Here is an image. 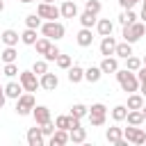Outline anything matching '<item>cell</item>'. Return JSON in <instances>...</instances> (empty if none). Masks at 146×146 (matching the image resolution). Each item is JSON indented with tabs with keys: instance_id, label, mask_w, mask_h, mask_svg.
I'll return each mask as SVG.
<instances>
[{
	"instance_id": "f5cc1de1",
	"label": "cell",
	"mask_w": 146,
	"mask_h": 146,
	"mask_svg": "<svg viewBox=\"0 0 146 146\" xmlns=\"http://www.w3.org/2000/svg\"><path fill=\"white\" fill-rule=\"evenodd\" d=\"M41 2H55V0H41Z\"/></svg>"
},
{
	"instance_id": "ab89813d",
	"label": "cell",
	"mask_w": 146,
	"mask_h": 146,
	"mask_svg": "<svg viewBox=\"0 0 146 146\" xmlns=\"http://www.w3.org/2000/svg\"><path fill=\"white\" fill-rule=\"evenodd\" d=\"M59 55H62V52H59V48H57V46H50V50L43 55V59H46V62H57V57H59Z\"/></svg>"
},
{
	"instance_id": "7c38bea8",
	"label": "cell",
	"mask_w": 146,
	"mask_h": 146,
	"mask_svg": "<svg viewBox=\"0 0 146 146\" xmlns=\"http://www.w3.org/2000/svg\"><path fill=\"white\" fill-rule=\"evenodd\" d=\"M71 141V137H68V130H62V128H57L52 135H50V146H64V144H68Z\"/></svg>"
},
{
	"instance_id": "f546056e",
	"label": "cell",
	"mask_w": 146,
	"mask_h": 146,
	"mask_svg": "<svg viewBox=\"0 0 146 146\" xmlns=\"http://www.w3.org/2000/svg\"><path fill=\"white\" fill-rule=\"evenodd\" d=\"M71 116H75V119H84V116H89V107L82 105V103H75V105L71 107Z\"/></svg>"
},
{
	"instance_id": "cb8c5ba5",
	"label": "cell",
	"mask_w": 146,
	"mask_h": 146,
	"mask_svg": "<svg viewBox=\"0 0 146 146\" xmlns=\"http://www.w3.org/2000/svg\"><path fill=\"white\" fill-rule=\"evenodd\" d=\"M96 16H98V14H94V11H87V9H84V11L80 14V23H82V27H94V25L98 23V18H96Z\"/></svg>"
},
{
	"instance_id": "db71d44e",
	"label": "cell",
	"mask_w": 146,
	"mask_h": 146,
	"mask_svg": "<svg viewBox=\"0 0 146 146\" xmlns=\"http://www.w3.org/2000/svg\"><path fill=\"white\" fill-rule=\"evenodd\" d=\"M144 9H146V0H144Z\"/></svg>"
},
{
	"instance_id": "2e32d148",
	"label": "cell",
	"mask_w": 146,
	"mask_h": 146,
	"mask_svg": "<svg viewBox=\"0 0 146 146\" xmlns=\"http://www.w3.org/2000/svg\"><path fill=\"white\" fill-rule=\"evenodd\" d=\"M43 132H41V128H30L27 130V144L30 146H43Z\"/></svg>"
},
{
	"instance_id": "7a4b0ae2",
	"label": "cell",
	"mask_w": 146,
	"mask_h": 146,
	"mask_svg": "<svg viewBox=\"0 0 146 146\" xmlns=\"http://www.w3.org/2000/svg\"><path fill=\"white\" fill-rule=\"evenodd\" d=\"M144 32H146V23L141 21V23H132V25H123V41H128V43H135V41H139L141 36H144Z\"/></svg>"
},
{
	"instance_id": "d6986e66",
	"label": "cell",
	"mask_w": 146,
	"mask_h": 146,
	"mask_svg": "<svg viewBox=\"0 0 146 146\" xmlns=\"http://www.w3.org/2000/svg\"><path fill=\"white\" fill-rule=\"evenodd\" d=\"M125 121H128V125H141V123L146 121V116H144V112H141V110H128Z\"/></svg>"
},
{
	"instance_id": "83f0119b",
	"label": "cell",
	"mask_w": 146,
	"mask_h": 146,
	"mask_svg": "<svg viewBox=\"0 0 146 146\" xmlns=\"http://www.w3.org/2000/svg\"><path fill=\"white\" fill-rule=\"evenodd\" d=\"M36 39H39V36H36V30H32V27H27V30L21 34V41H23L25 46H34Z\"/></svg>"
},
{
	"instance_id": "4dcf8cb0",
	"label": "cell",
	"mask_w": 146,
	"mask_h": 146,
	"mask_svg": "<svg viewBox=\"0 0 146 146\" xmlns=\"http://www.w3.org/2000/svg\"><path fill=\"white\" fill-rule=\"evenodd\" d=\"M34 46H36V52H39V55H46V52L50 50L52 41H50L48 36H43V39H36V43H34Z\"/></svg>"
},
{
	"instance_id": "11a10c76",
	"label": "cell",
	"mask_w": 146,
	"mask_h": 146,
	"mask_svg": "<svg viewBox=\"0 0 146 146\" xmlns=\"http://www.w3.org/2000/svg\"><path fill=\"white\" fill-rule=\"evenodd\" d=\"M137 2H139V0H137Z\"/></svg>"
},
{
	"instance_id": "4fadbf2b",
	"label": "cell",
	"mask_w": 146,
	"mask_h": 146,
	"mask_svg": "<svg viewBox=\"0 0 146 146\" xmlns=\"http://www.w3.org/2000/svg\"><path fill=\"white\" fill-rule=\"evenodd\" d=\"M114 50H116L114 36H112V34H110V36H103V41H100V55H103V57H110V55H114Z\"/></svg>"
},
{
	"instance_id": "b9f144b4",
	"label": "cell",
	"mask_w": 146,
	"mask_h": 146,
	"mask_svg": "<svg viewBox=\"0 0 146 146\" xmlns=\"http://www.w3.org/2000/svg\"><path fill=\"white\" fill-rule=\"evenodd\" d=\"M39 128H41V132H43V137H48V139H50V135H52V132L57 130V125H55L52 121H48V123H43V125H39Z\"/></svg>"
},
{
	"instance_id": "60d3db41",
	"label": "cell",
	"mask_w": 146,
	"mask_h": 146,
	"mask_svg": "<svg viewBox=\"0 0 146 146\" xmlns=\"http://www.w3.org/2000/svg\"><path fill=\"white\" fill-rule=\"evenodd\" d=\"M57 66L68 71V68L73 66V62H71V57H68V55H59V57H57Z\"/></svg>"
},
{
	"instance_id": "e0dca14e",
	"label": "cell",
	"mask_w": 146,
	"mask_h": 146,
	"mask_svg": "<svg viewBox=\"0 0 146 146\" xmlns=\"http://www.w3.org/2000/svg\"><path fill=\"white\" fill-rule=\"evenodd\" d=\"M100 71L103 73H116L119 71V62H116V57H103V62H100Z\"/></svg>"
},
{
	"instance_id": "1f68e13d",
	"label": "cell",
	"mask_w": 146,
	"mask_h": 146,
	"mask_svg": "<svg viewBox=\"0 0 146 146\" xmlns=\"http://www.w3.org/2000/svg\"><path fill=\"white\" fill-rule=\"evenodd\" d=\"M135 18H137V14H135L132 9H125V11L119 16V23H121V25H132V23H135Z\"/></svg>"
},
{
	"instance_id": "5bb4252c",
	"label": "cell",
	"mask_w": 146,
	"mask_h": 146,
	"mask_svg": "<svg viewBox=\"0 0 146 146\" xmlns=\"http://www.w3.org/2000/svg\"><path fill=\"white\" fill-rule=\"evenodd\" d=\"M75 41H78V46H82V48H89V46L94 43V36H91V27H82V30L78 32Z\"/></svg>"
},
{
	"instance_id": "4316f807",
	"label": "cell",
	"mask_w": 146,
	"mask_h": 146,
	"mask_svg": "<svg viewBox=\"0 0 146 146\" xmlns=\"http://www.w3.org/2000/svg\"><path fill=\"white\" fill-rule=\"evenodd\" d=\"M125 107H128V110H141V107H144V96H141V94H130Z\"/></svg>"
},
{
	"instance_id": "f35d334b",
	"label": "cell",
	"mask_w": 146,
	"mask_h": 146,
	"mask_svg": "<svg viewBox=\"0 0 146 146\" xmlns=\"http://www.w3.org/2000/svg\"><path fill=\"white\" fill-rule=\"evenodd\" d=\"M84 9H87V11H94V14H100L103 5H100V0H87V2H84Z\"/></svg>"
},
{
	"instance_id": "9a60e30c",
	"label": "cell",
	"mask_w": 146,
	"mask_h": 146,
	"mask_svg": "<svg viewBox=\"0 0 146 146\" xmlns=\"http://www.w3.org/2000/svg\"><path fill=\"white\" fill-rule=\"evenodd\" d=\"M23 91H25V89H23L21 82H9V84H5V96H7V98H14V100H16V98L23 96Z\"/></svg>"
},
{
	"instance_id": "d4e9b609",
	"label": "cell",
	"mask_w": 146,
	"mask_h": 146,
	"mask_svg": "<svg viewBox=\"0 0 146 146\" xmlns=\"http://www.w3.org/2000/svg\"><path fill=\"white\" fill-rule=\"evenodd\" d=\"M100 78H103L100 66H89V68L84 71V80H87V82H91V84H94V82H98Z\"/></svg>"
},
{
	"instance_id": "5b68a950",
	"label": "cell",
	"mask_w": 146,
	"mask_h": 146,
	"mask_svg": "<svg viewBox=\"0 0 146 146\" xmlns=\"http://www.w3.org/2000/svg\"><path fill=\"white\" fill-rule=\"evenodd\" d=\"M105 114H107V107H105L103 103H94V105L89 107V123H91L94 128H100V125L105 123Z\"/></svg>"
},
{
	"instance_id": "6da1fadb",
	"label": "cell",
	"mask_w": 146,
	"mask_h": 146,
	"mask_svg": "<svg viewBox=\"0 0 146 146\" xmlns=\"http://www.w3.org/2000/svg\"><path fill=\"white\" fill-rule=\"evenodd\" d=\"M116 80H119V84H121V89H123L125 94L139 91V78H137L135 71H130V68H119V71H116Z\"/></svg>"
},
{
	"instance_id": "f907efd6",
	"label": "cell",
	"mask_w": 146,
	"mask_h": 146,
	"mask_svg": "<svg viewBox=\"0 0 146 146\" xmlns=\"http://www.w3.org/2000/svg\"><path fill=\"white\" fill-rule=\"evenodd\" d=\"M141 112H144V116H146V105H144V107H141Z\"/></svg>"
},
{
	"instance_id": "74e56055",
	"label": "cell",
	"mask_w": 146,
	"mask_h": 146,
	"mask_svg": "<svg viewBox=\"0 0 146 146\" xmlns=\"http://www.w3.org/2000/svg\"><path fill=\"white\" fill-rule=\"evenodd\" d=\"M137 78H139V91H141V96L146 98V66H141V68L137 71Z\"/></svg>"
},
{
	"instance_id": "603a6c76",
	"label": "cell",
	"mask_w": 146,
	"mask_h": 146,
	"mask_svg": "<svg viewBox=\"0 0 146 146\" xmlns=\"http://www.w3.org/2000/svg\"><path fill=\"white\" fill-rule=\"evenodd\" d=\"M68 137H71V141H73V144H82V141L87 139V130H84L82 125L71 128V130H68Z\"/></svg>"
},
{
	"instance_id": "d6a6232c",
	"label": "cell",
	"mask_w": 146,
	"mask_h": 146,
	"mask_svg": "<svg viewBox=\"0 0 146 146\" xmlns=\"http://www.w3.org/2000/svg\"><path fill=\"white\" fill-rule=\"evenodd\" d=\"M141 66H144V62H141L139 57H135V55L125 57V68H130V71H139Z\"/></svg>"
},
{
	"instance_id": "7dc6e473",
	"label": "cell",
	"mask_w": 146,
	"mask_h": 146,
	"mask_svg": "<svg viewBox=\"0 0 146 146\" xmlns=\"http://www.w3.org/2000/svg\"><path fill=\"white\" fill-rule=\"evenodd\" d=\"M2 9H5V2H2V0H0V11H2Z\"/></svg>"
},
{
	"instance_id": "bcb514c9",
	"label": "cell",
	"mask_w": 146,
	"mask_h": 146,
	"mask_svg": "<svg viewBox=\"0 0 146 146\" xmlns=\"http://www.w3.org/2000/svg\"><path fill=\"white\" fill-rule=\"evenodd\" d=\"M141 21L146 23V9H141Z\"/></svg>"
},
{
	"instance_id": "3957f363",
	"label": "cell",
	"mask_w": 146,
	"mask_h": 146,
	"mask_svg": "<svg viewBox=\"0 0 146 146\" xmlns=\"http://www.w3.org/2000/svg\"><path fill=\"white\" fill-rule=\"evenodd\" d=\"M41 32H43V36H48L50 41H59V39H64V25L59 23V21H46L43 25H41Z\"/></svg>"
},
{
	"instance_id": "d590c367",
	"label": "cell",
	"mask_w": 146,
	"mask_h": 146,
	"mask_svg": "<svg viewBox=\"0 0 146 146\" xmlns=\"http://www.w3.org/2000/svg\"><path fill=\"white\" fill-rule=\"evenodd\" d=\"M32 71H34L36 75H43V73H48V62H46V59H36V62L32 64Z\"/></svg>"
},
{
	"instance_id": "44dd1931",
	"label": "cell",
	"mask_w": 146,
	"mask_h": 146,
	"mask_svg": "<svg viewBox=\"0 0 146 146\" xmlns=\"http://www.w3.org/2000/svg\"><path fill=\"white\" fill-rule=\"evenodd\" d=\"M59 9H62V16H64V18H75V16H78V5H75L73 0H66Z\"/></svg>"
},
{
	"instance_id": "f1b7e54d",
	"label": "cell",
	"mask_w": 146,
	"mask_h": 146,
	"mask_svg": "<svg viewBox=\"0 0 146 146\" xmlns=\"http://www.w3.org/2000/svg\"><path fill=\"white\" fill-rule=\"evenodd\" d=\"M0 57H2V62H5V64H11V62H16L18 52H16V48H14V46H7V48L0 52Z\"/></svg>"
},
{
	"instance_id": "816d5d0a",
	"label": "cell",
	"mask_w": 146,
	"mask_h": 146,
	"mask_svg": "<svg viewBox=\"0 0 146 146\" xmlns=\"http://www.w3.org/2000/svg\"><path fill=\"white\" fill-rule=\"evenodd\" d=\"M141 62H144V66H146V55H144V59H141Z\"/></svg>"
},
{
	"instance_id": "e575fe53",
	"label": "cell",
	"mask_w": 146,
	"mask_h": 146,
	"mask_svg": "<svg viewBox=\"0 0 146 146\" xmlns=\"http://www.w3.org/2000/svg\"><path fill=\"white\" fill-rule=\"evenodd\" d=\"M25 25L32 27V30H36V27H41L43 23H41V16H39V14H30V16H25Z\"/></svg>"
},
{
	"instance_id": "ffe728a7",
	"label": "cell",
	"mask_w": 146,
	"mask_h": 146,
	"mask_svg": "<svg viewBox=\"0 0 146 146\" xmlns=\"http://www.w3.org/2000/svg\"><path fill=\"white\" fill-rule=\"evenodd\" d=\"M96 30H98V34H100V36H110V34H112V30H114V23H112L110 18H100V21L96 23Z\"/></svg>"
},
{
	"instance_id": "681fc988",
	"label": "cell",
	"mask_w": 146,
	"mask_h": 146,
	"mask_svg": "<svg viewBox=\"0 0 146 146\" xmlns=\"http://www.w3.org/2000/svg\"><path fill=\"white\" fill-rule=\"evenodd\" d=\"M21 2H25V5H27V2H34V0H21Z\"/></svg>"
},
{
	"instance_id": "f6af8a7d",
	"label": "cell",
	"mask_w": 146,
	"mask_h": 146,
	"mask_svg": "<svg viewBox=\"0 0 146 146\" xmlns=\"http://www.w3.org/2000/svg\"><path fill=\"white\" fill-rule=\"evenodd\" d=\"M5 100H7V96H0V110H2V105H5Z\"/></svg>"
},
{
	"instance_id": "8992f818",
	"label": "cell",
	"mask_w": 146,
	"mask_h": 146,
	"mask_svg": "<svg viewBox=\"0 0 146 146\" xmlns=\"http://www.w3.org/2000/svg\"><path fill=\"white\" fill-rule=\"evenodd\" d=\"M36 14H39L41 18H46V21H57V18L62 16V9L55 7V2H39Z\"/></svg>"
},
{
	"instance_id": "7bdbcfd3",
	"label": "cell",
	"mask_w": 146,
	"mask_h": 146,
	"mask_svg": "<svg viewBox=\"0 0 146 146\" xmlns=\"http://www.w3.org/2000/svg\"><path fill=\"white\" fill-rule=\"evenodd\" d=\"M7 78H14L16 73H18V66H16V62H11V64H5V71H2Z\"/></svg>"
},
{
	"instance_id": "9c48e42d",
	"label": "cell",
	"mask_w": 146,
	"mask_h": 146,
	"mask_svg": "<svg viewBox=\"0 0 146 146\" xmlns=\"http://www.w3.org/2000/svg\"><path fill=\"white\" fill-rule=\"evenodd\" d=\"M105 139H107L110 144H114V146H128V139L123 137V128H119V125H112V128H107V132H105Z\"/></svg>"
},
{
	"instance_id": "ee69618b",
	"label": "cell",
	"mask_w": 146,
	"mask_h": 146,
	"mask_svg": "<svg viewBox=\"0 0 146 146\" xmlns=\"http://www.w3.org/2000/svg\"><path fill=\"white\" fill-rule=\"evenodd\" d=\"M135 2H137V0H119V5H121L123 9H132V7H135Z\"/></svg>"
},
{
	"instance_id": "8d00e7d4",
	"label": "cell",
	"mask_w": 146,
	"mask_h": 146,
	"mask_svg": "<svg viewBox=\"0 0 146 146\" xmlns=\"http://www.w3.org/2000/svg\"><path fill=\"white\" fill-rule=\"evenodd\" d=\"M55 125L62 128V130H71V114H68V116H66V114L57 116V119H55Z\"/></svg>"
},
{
	"instance_id": "836d02e7",
	"label": "cell",
	"mask_w": 146,
	"mask_h": 146,
	"mask_svg": "<svg viewBox=\"0 0 146 146\" xmlns=\"http://www.w3.org/2000/svg\"><path fill=\"white\" fill-rule=\"evenodd\" d=\"M125 116H128V107L125 105H116L112 110V119L114 121H125Z\"/></svg>"
},
{
	"instance_id": "52a82bcc",
	"label": "cell",
	"mask_w": 146,
	"mask_h": 146,
	"mask_svg": "<svg viewBox=\"0 0 146 146\" xmlns=\"http://www.w3.org/2000/svg\"><path fill=\"white\" fill-rule=\"evenodd\" d=\"M18 82L23 84L25 91H36V89L41 87V82H39V78H36L34 71H21V73H18Z\"/></svg>"
},
{
	"instance_id": "277c9868",
	"label": "cell",
	"mask_w": 146,
	"mask_h": 146,
	"mask_svg": "<svg viewBox=\"0 0 146 146\" xmlns=\"http://www.w3.org/2000/svg\"><path fill=\"white\" fill-rule=\"evenodd\" d=\"M34 96H32V91H27V94H23L21 98H16V112H18V116H27V114H32V110H34Z\"/></svg>"
},
{
	"instance_id": "8fae6325",
	"label": "cell",
	"mask_w": 146,
	"mask_h": 146,
	"mask_svg": "<svg viewBox=\"0 0 146 146\" xmlns=\"http://www.w3.org/2000/svg\"><path fill=\"white\" fill-rule=\"evenodd\" d=\"M39 82H41V89H46V91H55L57 84H59V80H57L55 73H43L39 78Z\"/></svg>"
},
{
	"instance_id": "c3c4849f",
	"label": "cell",
	"mask_w": 146,
	"mask_h": 146,
	"mask_svg": "<svg viewBox=\"0 0 146 146\" xmlns=\"http://www.w3.org/2000/svg\"><path fill=\"white\" fill-rule=\"evenodd\" d=\"M0 96H5V87H0Z\"/></svg>"
},
{
	"instance_id": "30bf717a",
	"label": "cell",
	"mask_w": 146,
	"mask_h": 146,
	"mask_svg": "<svg viewBox=\"0 0 146 146\" xmlns=\"http://www.w3.org/2000/svg\"><path fill=\"white\" fill-rule=\"evenodd\" d=\"M32 116H34L36 125H43V123H48V121H50V110H48L46 105H34Z\"/></svg>"
},
{
	"instance_id": "ba28073f",
	"label": "cell",
	"mask_w": 146,
	"mask_h": 146,
	"mask_svg": "<svg viewBox=\"0 0 146 146\" xmlns=\"http://www.w3.org/2000/svg\"><path fill=\"white\" fill-rule=\"evenodd\" d=\"M123 137H125L130 144H137V146L146 144V132H144L139 125H130V128H123Z\"/></svg>"
},
{
	"instance_id": "484cf974",
	"label": "cell",
	"mask_w": 146,
	"mask_h": 146,
	"mask_svg": "<svg viewBox=\"0 0 146 146\" xmlns=\"http://www.w3.org/2000/svg\"><path fill=\"white\" fill-rule=\"evenodd\" d=\"M114 55H116V57H121V59L130 57V55H132V43H128V41H123V43H116V50H114Z\"/></svg>"
},
{
	"instance_id": "7402d4cb",
	"label": "cell",
	"mask_w": 146,
	"mask_h": 146,
	"mask_svg": "<svg viewBox=\"0 0 146 146\" xmlns=\"http://www.w3.org/2000/svg\"><path fill=\"white\" fill-rule=\"evenodd\" d=\"M0 39H2V43H5V46H16V43H18V39H21V34H18L16 30H5V32L0 34Z\"/></svg>"
},
{
	"instance_id": "ac0fdd59",
	"label": "cell",
	"mask_w": 146,
	"mask_h": 146,
	"mask_svg": "<svg viewBox=\"0 0 146 146\" xmlns=\"http://www.w3.org/2000/svg\"><path fill=\"white\" fill-rule=\"evenodd\" d=\"M82 80H84V68L78 66V64H73V66L68 68V82H71V84H78V82H82Z\"/></svg>"
}]
</instances>
